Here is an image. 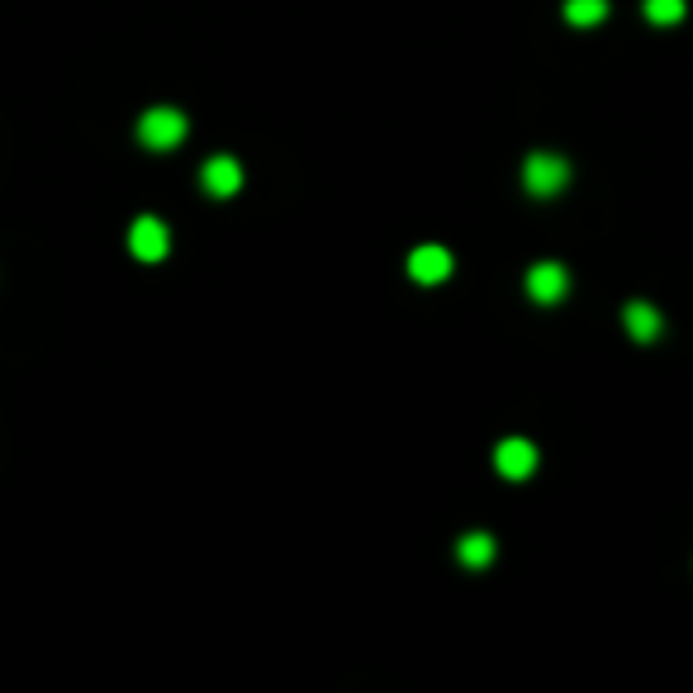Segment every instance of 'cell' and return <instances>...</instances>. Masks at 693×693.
I'll use <instances>...</instances> for the list:
<instances>
[{
  "mask_svg": "<svg viewBox=\"0 0 693 693\" xmlns=\"http://www.w3.org/2000/svg\"><path fill=\"white\" fill-rule=\"evenodd\" d=\"M603 20H608V0H565V24L594 29Z\"/></svg>",
  "mask_w": 693,
  "mask_h": 693,
  "instance_id": "30bf717a",
  "label": "cell"
},
{
  "mask_svg": "<svg viewBox=\"0 0 693 693\" xmlns=\"http://www.w3.org/2000/svg\"><path fill=\"white\" fill-rule=\"evenodd\" d=\"M642 10H646V20H651V24H661V29L680 24L684 14H689L684 0H642Z\"/></svg>",
  "mask_w": 693,
  "mask_h": 693,
  "instance_id": "8fae6325",
  "label": "cell"
},
{
  "mask_svg": "<svg viewBox=\"0 0 693 693\" xmlns=\"http://www.w3.org/2000/svg\"><path fill=\"white\" fill-rule=\"evenodd\" d=\"M452 271H456V257L442 242H423L408 253V280H418V286H442Z\"/></svg>",
  "mask_w": 693,
  "mask_h": 693,
  "instance_id": "277c9868",
  "label": "cell"
},
{
  "mask_svg": "<svg viewBox=\"0 0 693 693\" xmlns=\"http://www.w3.org/2000/svg\"><path fill=\"white\" fill-rule=\"evenodd\" d=\"M537 466H542V452L527 437H504L494 447V471L504 479H527V475H537Z\"/></svg>",
  "mask_w": 693,
  "mask_h": 693,
  "instance_id": "52a82bcc",
  "label": "cell"
},
{
  "mask_svg": "<svg viewBox=\"0 0 693 693\" xmlns=\"http://www.w3.org/2000/svg\"><path fill=\"white\" fill-rule=\"evenodd\" d=\"M571 181H575V167H571V157H561V152H532L523 162V190L532 200H556Z\"/></svg>",
  "mask_w": 693,
  "mask_h": 693,
  "instance_id": "7a4b0ae2",
  "label": "cell"
},
{
  "mask_svg": "<svg viewBox=\"0 0 693 693\" xmlns=\"http://www.w3.org/2000/svg\"><path fill=\"white\" fill-rule=\"evenodd\" d=\"M622 328H627L632 343L651 347L655 337L665 333V318H661V309H655L651 299H627V309H622Z\"/></svg>",
  "mask_w": 693,
  "mask_h": 693,
  "instance_id": "ba28073f",
  "label": "cell"
},
{
  "mask_svg": "<svg viewBox=\"0 0 693 693\" xmlns=\"http://www.w3.org/2000/svg\"><path fill=\"white\" fill-rule=\"evenodd\" d=\"M129 253L138 261H162L171 253V228L167 219H157V215H138L129 224Z\"/></svg>",
  "mask_w": 693,
  "mask_h": 693,
  "instance_id": "3957f363",
  "label": "cell"
},
{
  "mask_svg": "<svg viewBox=\"0 0 693 693\" xmlns=\"http://www.w3.org/2000/svg\"><path fill=\"white\" fill-rule=\"evenodd\" d=\"M494 556H499V542H494L489 532H466V537L456 542V561L466 565V571H485V565H494Z\"/></svg>",
  "mask_w": 693,
  "mask_h": 693,
  "instance_id": "9c48e42d",
  "label": "cell"
},
{
  "mask_svg": "<svg viewBox=\"0 0 693 693\" xmlns=\"http://www.w3.org/2000/svg\"><path fill=\"white\" fill-rule=\"evenodd\" d=\"M186 133H190V119H186V110H176V105H152V110L138 115V143L148 152L181 148Z\"/></svg>",
  "mask_w": 693,
  "mask_h": 693,
  "instance_id": "6da1fadb",
  "label": "cell"
},
{
  "mask_svg": "<svg viewBox=\"0 0 693 693\" xmlns=\"http://www.w3.org/2000/svg\"><path fill=\"white\" fill-rule=\"evenodd\" d=\"M571 295V271L561 261H537L527 266V299L532 305H561Z\"/></svg>",
  "mask_w": 693,
  "mask_h": 693,
  "instance_id": "5b68a950",
  "label": "cell"
},
{
  "mask_svg": "<svg viewBox=\"0 0 693 693\" xmlns=\"http://www.w3.org/2000/svg\"><path fill=\"white\" fill-rule=\"evenodd\" d=\"M200 190L215 195V200H234V195L242 190V162H238V157H228V152L205 157V167H200Z\"/></svg>",
  "mask_w": 693,
  "mask_h": 693,
  "instance_id": "8992f818",
  "label": "cell"
}]
</instances>
